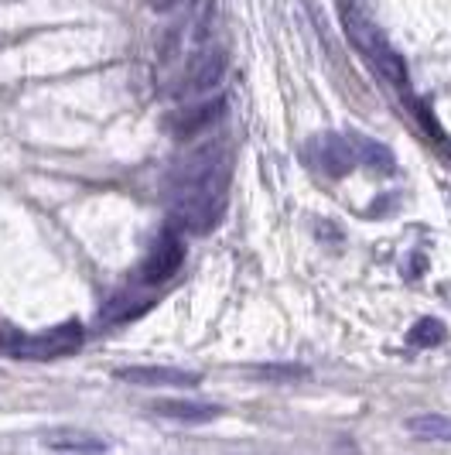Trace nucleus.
I'll return each mask as SVG.
<instances>
[{
  "label": "nucleus",
  "mask_w": 451,
  "mask_h": 455,
  "mask_svg": "<svg viewBox=\"0 0 451 455\" xmlns=\"http://www.w3.org/2000/svg\"><path fill=\"white\" fill-rule=\"evenodd\" d=\"M151 408L161 418H171V421H181V425H209V421H216L223 414L219 404H199V401H158Z\"/></svg>",
  "instance_id": "obj_9"
},
{
  "label": "nucleus",
  "mask_w": 451,
  "mask_h": 455,
  "mask_svg": "<svg viewBox=\"0 0 451 455\" xmlns=\"http://www.w3.org/2000/svg\"><path fill=\"white\" fill-rule=\"evenodd\" d=\"M226 209V192H175L171 227L188 236H202L219 227Z\"/></svg>",
  "instance_id": "obj_2"
},
{
  "label": "nucleus",
  "mask_w": 451,
  "mask_h": 455,
  "mask_svg": "<svg viewBox=\"0 0 451 455\" xmlns=\"http://www.w3.org/2000/svg\"><path fill=\"white\" fill-rule=\"evenodd\" d=\"M226 114V100H205V103H195V107H178L175 114H168V131L185 140V137H195L209 131L219 116Z\"/></svg>",
  "instance_id": "obj_7"
},
{
  "label": "nucleus",
  "mask_w": 451,
  "mask_h": 455,
  "mask_svg": "<svg viewBox=\"0 0 451 455\" xmlns=\"http://www.w3.org/2000/svg\"><path fill=\"white\" fill-rule=\"evenodd\" d=\"M181 264H185V240H181L178 229L171 227L168 233H161L158 243L144 257L140 284H164V281H171L181 271Z\"/></svg>",
  "instance_id": "obj_4"
},
{
  "label": "nucleus",
  "mask_w": 451,
  "mask_h": 455,
  "mask_svg": "<svg viewBox=\"0 0 451 455\" xmlns=\"http://www.w3.org/2000/svg\"><path fill=\"white\" fill-rule=\"evenodd\" d=\"M448 339V329H445V322L441 319H421L410 332H407V342L410 346H417V349H434V346H441V342Z\"/></svg>",
  "instance_id": "obj_12"
},
{
  "label": "nucleus",
  "mask_w": 451,
  "mask_h": 455,
  "mask_svg": "<svg viewBox=\"0 0 451 455\" xmlns=\"http://www.w3.org/2000/svg\"><path fill=\"white\" fill-rule=\"evenodd\" d=\"M312 151H315V164L328 179H345V175L360 164L352 144H349V137H342V134L315 137V140H312Z\"/></svg>",
  "instance_id": "obj_5"
},
{
  "label": "nucleus",
  "mask_w": 451,
  "mask_h": 455,
  "mask_svg": "<svg viewBox=\"0 0 451 455\" xmlns=\"http://www.w3.org/2000/svg\"><path fill=\"white\" fill-rule=\"evenodd\" d=\"M226 66H229L226 48H219V45L205 48L202 55H195V62H192V72H188V90H195V92L216 90V86L223 83Z\"/></svg>",
  "instance_id": "obj_8"
},
{
  "label": "nucleus",
  "mask_w": 451,
  "mask_h": 455,
  "mask_svg": "<svg viewBox=\"0 0 451 455\" xmlns=\"http://www.w3.org/2000/svg\"><path fill=\"white\" fill-rule=\"evenodd\" d=\"M345 28H349V38L356 42V48H360V52H366V55L376 62V68L384 72L390 83L407 86L404 59H400V55L390 48V42L380 35V28H376V24L369 21V18H362L360 11H345Z\"/></svg>",
  "instance_id": "obj_1"
},
{
  "label": "nucleus",
  "mask_w": 451,
  "mask_h": 455,
  "mask_svg": "<svg viewBox=\"0 0 451 455\" xmlns=\"http://www.w3.org/2000/svg\"><path fill=\"white\" fill-rule=\"evenodd\" d=\"M175 4H178V0H151V7H154V11H171Z\"/></svg>",
  "instance_id": "obj_16"
},
{
  "label": "nucleus",
  "mask_w": 451,
  "mask_h": 455,
  "mask_svg": "<svg viewBox=\"0 0 451 455\" xmlns=\"http://www.w3.org/2000/svg\"><path fill=\"white\" fill-rule=\"evenodd\" d=\"M83 346V325L72 319L55 325L51 332H42V336H28V339L14 342V356L21 360H51V356H68Z\"/></svg>",
  "instance_id": "obj_3"
},
{
  "label": "nucleus",
  "mask_w": 451,
  "mask_h": 455,
  "mask_svg": "<svg viewBox=\"0 0 451 455\" xmlns=\"http://www.w3.org/2000/svg\"><path fill=\"white\" fill-rule=\"evenodd\" d=\"M407 432L421 442H451V418L448 414H414L407 418Z\"/></svg>",
  "instance_id": "obj_11"
},
{
  "label": "nucleus",
  "mask_w": 451,
  "mask_h": 455,
  "mask_svg": "<svg viewBox=\"0 0 451 455\" xmlns=\"http://www.w3.org/2000/svg\"><path fill=\"white\" fill-rule=\"evenodd\" d=\"M51 452H110L107 442L99 438H48Z\"/></svg>",
  "instance_id": "obj_15"
},
{
  "label": "nucleus",
  "mask_w": 451,
  "mask_h": 455,
  "mask_svg": "<svg viewBox=\"0 0 451 455\" xmlns=\"http://www.w3.org/2000/svg\"><path fill=\"white\" fill-rule=\"evenodd\" d=\"M147 308H151V301H134L131 295H116L99 315H103V322H131L137 315H144Z\"/></svg>",
  "instance_id": "obj_13"
},
{
  "label": "nucleus",
  "mask_w": 451,
  "mask_h": 455,
  "mask_svg": "<svg viewBox=\"0 0 451 455\" xmlns=\"http://www.w3.org/2000/svg\"><path fill=\"white\" fill-rule=\"evenodd\" d=\"M253 373L264 377V380H273V384H291V380L308 377L312 370H308V366H297V363H264V366H253Z\"/></svg>",
  "instance_id": "obj_14"
},
{
  "label": "nucleus",
  "mask_w": 451,
  "mask_h": 455,
  "mask_svg": "<svg viewBox=\"0 0 451 455\" xmlns=\"http://www.w3.org/2000/svg\"><path fill=\"white\" fill-rule=\"evenodd\" d=\"M116 380L140 387H195L202 377L195 370H178V366H120Z\"/></svg>",
  "instance_id": "obj_6"
},
{
  "label": "nucleus",
  "mask_w": 451,
  "mask_h": 455,
  "mask_svg": "<svg viewBox=\"0 0 451 455\" xmlns=\"http://www.w3.org/2000/svg\"><path fill=\"white\" fill-rule=\"evenodd\" d=\"M349 144H352L356 158H360L366 168H373V172H380V175H393V172H397V158H393V151H390L386 144L373 140V137H362V134H349Z\"/></svg>",
  "instance_id": "obj_10"
}]
</instances>
